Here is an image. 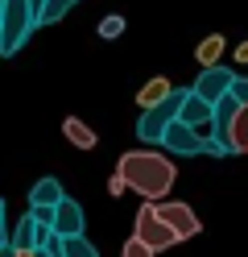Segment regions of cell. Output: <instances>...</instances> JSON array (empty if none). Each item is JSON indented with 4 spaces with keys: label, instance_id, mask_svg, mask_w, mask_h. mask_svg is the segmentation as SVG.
Wrapping results in <instances>:
<instances>
[{
    "label": "cell",
    "instance_id": "13",
    "mask_svg": "<svg viewBox=\"0 0 248 257\" xmlns=\"http://www.w3.org/2000/svg\"><path fill=\"white\" fill-rule=\"evenodd\" d=\"M227 146H231V154H248V104L236 112V120H231V128H227Z\"/></svg>",
    "mask_w": 248,
    "mask_h": 257
},
{
    "label": "cell",
    "instance_id": "12",
    "mask_svg": "<svg viewBox=\"0 0 248 257\" xmlns=\"http://www.w3.org/2000/svg\"><path fill=\"white\" fill-rule=\"evenodd\" d=\"M223 50H227V42H223V34H207L203 42L194 46L198 71H203V67H219V58H223Z\"/></svg>",
    "mask_w": 248,
    "mask_h": 257
},
{
    "label": "cell",
    "instance_id": "21",
    "mask_svg": "<svg viewBox=\"0 0 248 257\" xmlns=\"http://www.w3.org/2000/svg\"><path fill=\"white\" fill-rule=\"evenodd\" d=\"M108 191H112V195H124V191H128V183H124V174H112V183H108Z\"/></svg>",
    "mask_w": 248,
    "mask_h": 257
},
{
    "label": "cell",
    "instance_id": "25",
    "mask_svg": "<svg viewBox=\"0 0 248 257\" xmlns=\"http://www.w3.org/2000/svg\"><path fill=\"white\" fill-rule=\"evenodd\" d=\"M29 5H33V9H38V17H42V9H46V0H29Z\"/></svg>",
    "mask_w": 248,
    "mask_h": 257
},
{
    "label": "cell",
    "instance_id": "3",
    "mask_svg": "<svg viewBox=\"0 0 248 257\" xmlns=\"http://www.w3.org/2000/svg\"><path fill=\"white\" fill-rule=\"evenodd\" d=\"M182 95H186V87H178L165 104L141 112V120H137V137L145 141V146H161V141H165V128H170V124L178 120V112H182Z\"/></svg>",
    "mask_w": 248,
    "mask_h": 257
},
{
    "label": "cell",
    "instance_id": "24",
    "mask_svg": "<svg viewBox=\"0 0 248 257\" xmlns=\"http://www.w3.org/2000/svg\"><path fill=\"white\" fill-rule=\"evenodd\" d=\"M0 257H21V249H17V245H5V249H0Z\"/></svg>",
    "mask_w": 248,
    "mask_h": 257
},
{
    "label": "cell",
    "instance_id": "23",
    "mask_svg": "<svg viewBox=\"0 0 248 257\" xmlns=\"http://www.w3.org/2000/svg\"><path fill=\"white\" fill-rule=\"evenodd\" d=\"M231 54H236V62H248V38L236 46V50H231Z\"/></svg>",
    "mask_w": 248,
    "mask_h": 257
},
{
    "label": "cell",
    "instance_id": "6",
    "mask_svg": "<svg viewBox=\"0 0 248 257\" xmlns=\"http://www.w3.org/2000/svg\"><path fill=\"white\" fill-rule=\"evenodd\" d=\"M157 207H161L165 224L178 232V240H190V236L203 232V220H198V212H194L190 203H182V199H165V203H157Z\"/></svg>",
    "mask_w": 248,
    "mask_h": 257
},
{
    "label": "cell",
    "instance_id": "15",
    "mask_svg": "<svg viewBox=\"0 0 248 257\" xmlns=\"http://www.w3.org/2000/svg\"><path fill=\"white\" fill-rule=\"evenodd\" d=\"M240 108H244V100H240L236 91H227L223 100L215 104V128H219V133H227V128H231V120H236V112H240Z\"/></svg>",
    "mask_w": 248,
    "mask_h": 257
},
{
    "label": "cell",
    "instance_id": "8",
    "mask_svg": "<svg viewBox=\"0 0 248 257\" xmlns=\"http://www.w3.org/2000/svg\"><path fill=\"white\" fill-rule=\"evenodd\" d=\"M178 87L170 83V79H165V75H153V79H149V83L137 91V108L141 112H149V108H157V104H165V100H170V95H174Z\"/></svg>",
    "mask_w": 248,
    "mask_h": 257
},
{
    "label": "cell",
    "instance_id": "18",
    "mask_svg": "<svg viewBox=\"0 0 248 257\" xmlns=\"http://www.w3.org/2000/svg\"><path fill=\"white\" fill-rule=\"evenodd\" d=\"M120 257H157V249H153V245H145L141 236H128V240H124V249H120Z\"/></svg>",
    "mask_w": 248,
    "mask_h": 257
},
{
    "label": "cell",
    "instance_id": "17",
    "mask_svg": "<svg viewBox=\"0 0 248 257\" xmlns=\"http://www.w3.org/2000/svg\"><path fill=\"white\" fill-rule=\"evenodd\" d=\"M79 5V0H46V9H42V25H54V21H62L66 13H71Z\"/></svg>",
    "mask_w": 248,
    "mask_h": 257
},
{
    "label": "cell",
    "instance_id": "14",
    "mask_svg": "<svg viewBox=\"0 0 248 257\" xmlns=\"http://www.w3.org/2000/svg\"><path fill=\"white\" fill-rule=\"evenodd\" d=\"M38 232H42V224L33 220V216H25V220L9 232V245H17V249H38Z\"/></svg>",
    "mask_w": 248,
    "mask_h": 257
},
{
    "label": "cell",
    "instance_id": "16",
    "mask_svg": "<svg viewBox=\"0 0 248 257\" xmlns=\"http://www.w3.org/2000/svg\"><path fill=\"white\" fill-rule=\"evenodd\" d=\"M58 257H99V249L91 245L87 236H62V245H58Z\"/></svg>",
    "mask_w": 248,
    "mask_h": 257
},
{
    "label": "cell",
    "instance_id": "2",
    "mask_svg": "<svg viewBox=\"0 0 248 257\" xmlns=\"http://www.w3.org/2000/svg\"><path fill=\"white\" fill-rule=\"evenodd\" d=\"M33 29H42V17L29 0H0V54L5 58L21 50Z\"/></svg>",
    "mask_w": 248,
    "mask_h": 257
},
{
    "label": "cell",
    "instance_id": "4",
    "mask_svg": "<svg viewBox=\"0 0 248 257\" xmlns=\"http://www.w3.org/2000/svg\"><path fill=\"white\" fill-rule=\"evenodd\" d=\"M132 236H141L145 245H153L157 253L161 249H170V245H178V232L165 224V216H161V207L149 199L145 207H137V224H132Z\"/></svg>",
    "mask_w": 248,
    "mask_h": 257
},
{
    "label": "cell",
    "instance_id": "9",
    "mask_svg": "<svg viewBox=\"0 0 248 257\" xmlns=\"http://www.w3.org/2000/svg\"><path fill=\"white\" fill-rule=\"evenodd\" d=\"M62 199H66V191L58 179H38L29 187V207H58Z\"/></svg>",
    "mask_w": 248,
    "mask_h": 257
},
{
    "label": "cell",
    "instance_id": "20",
    "mask_svg": "<svg viewBox=\"0 0 248 257\" xmlns=\"http://www.w3.org/2000/svg\"><path fill=\"white\" fill-rule=\"evenodd\" d=\"M54 212H58V207H29V216L38 224H54Z\"/></svg>",
    "mask_w": 248,
    "mask_h": 257
},
{
    "label": "cell",
    "instance_id": "22",
    "mask_svg": "<svg viewBox=\"0 0 248 257\" xmlns=\"http://www.w3.org/2000/svg\"><path fill=\"white\" fill-rule=\"evenodd\" d=\"M231 91H236V95H240V100L248 104V75H236V87H231Z\"/></svg>",
    "mask_w": 248,
    "mask_h": 257
},
{
    "label": "cell",
    "instance_id": "5",
    "mask_svg": "<svg viewBox=\"0 0 248 257\" xmlns=\"http://www.w3.org/2000/svg\"><path fill=\"white\" fill-rule=\"evenodd\" d=\"M190 87H194L198 95H203V100L219 104L223 95H227L231 87H236V71H227L223 62H219V67H203V71H198V79H194Z\"/></svg>",
    "mask_w": 248,
    "mask_h": 257
},
{
    "label": "cell",
    "instance_id": "7",
    "mask_svg": "<svg viewBox=\"0 0 248 257\" xmlns=\"http://www.w3.org/2000/svg\"><path fill=\"white\" fill-rule=\"evenodd\" d=\"M170 154H182V158H190V154H203V137H198V128H190V124H182V120H174L170 128H165V141H161Z\"/></svg>",
    "mask_w": 248,
    "mask_h": 257
},
{
    "label": "cell",
    "instance_id": "1",
    "mask_svg": "<svg viewBox=\"0 0 248 257\" xmlns=\"http://www.w3.org/2000/svg\"><path fill=\"white\" fill-rule=\"evenodd\" d=\"M116 174H124V183L145 199H165V191L178 179L174 162L165 154H153V150H128L120 162H116Z\"/></svg>",
    "mask_w": 248,
    "mask_h": 257
},
{
    "label": "cell",
    "instance_id": "10",
    "mask_svg": "<svg viewBox=\"0 0 248 257\" xmlns=\"http://www.w3.org/2000/svg\"><path fill=\"white\" fill-rule=\"evenodd\" d=\"M54 228L62 236H83V207L75 199H62L58 212H54Z\"/></svg>",
    "mask_w": 248,
    "mask_h": 257
},
{
    "label": "cell",
    "instance_id": "11",
    "mask_svg": "<svg viewBox=\"0 0 248 257\" xmlns=\"http://www.w3.org/2000/svg\"><path fill=\"white\" fill-rule=\"evenodd\" d=\"M62 137L71 141L75 150H95V128L87 120H79V116H66L62 120Z\"/></svg>",
    "mask_w": 248,
    "mask_h": 257
},
{
    "label": "cell",
    "instance_id": "19",
    "mask_svg": "<svg viewBox=\"0 0 248 257\" xmlns=\"http://www.w3.org/2000/svg\"><path fill=\"white\" fill-rule=\"evenodd\" d=\"M120 34H124V17L120 13H112V17L99 21V38H120Z\"/></svg>",
    "mask_w": 248,
    "mask_h": 257
}]
</instances>
